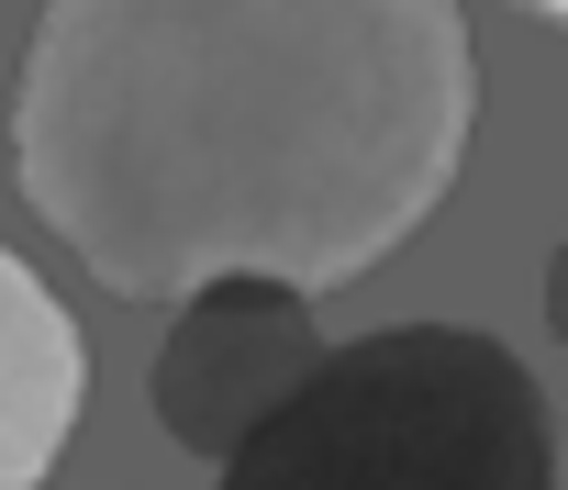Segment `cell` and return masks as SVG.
Masks as SVG:
<instances>
[{"instance_id":"7a4b0ae2","label":"cell","mask_w":568,"mask_h":490,"mask_svg":"<svg viewBox=\"0 0 568 490\" xmlns=\"http://www.w3.org/2000/svg\"><path fill=\"white\" fill-rule=\"evenodd\" d=\"M223 490H557V423L501 335L390 324L278 401Z\"/></svg>"},{"instance_id":"3957f363","label":"cell","mask_w":568,"mask_h":490,"mask_svg":"<svg viewBox=\"0 0 568 490\" xmlns=\"http://www.w3.org/2000/svg\"><path fill=\"white\" fill-rule=\"evenodd\" d=\"M324 324H313V290L291 279H212L179 302L156 368H145V401H156V435L179 457H234L278 401H291L313 368H324Z\"/></svg>"},{"instance_id":"5b68a950","label":"cell","mask_w":568,"mask_h":490,"mask_svg":"<svg viewBox=\"0 0 568 490\" xmlns=\"http://www.w3.org/2000/svg\"><path fill=\"white\" fill-rule=\"evenodd\" d=\"M546 335L568 346V234H557V257H546Z\"/></svg>"},{"instance_id":"277c9868","label":"cell","mask_w":568,"mask_h":490,"mask_svg":"<svg viewBox=\"0 0 568 490\" xmlns=\"http://www.w3.org/2000/svg\"><path fill=\"white\" fill-rule=\"evenodd\" d=\"M90 401V357L79 324L57 313V290L0 245V490H34L57 468V446L79 435Z\"/></svg>"},{"instance_id":"8992f818","label":"cell","mask_w":568,"mask_h":490,"mask_svg":"<svg viewBox=\"0 0 568 490\" xmlns=\"http://www.w3.org/2000/svg\"><path fill=\"white\" fill-rule=\"evenodd\" d=\"M535 12H557V23H568V0H535Z\"/></svg>"},{"instance_id":"6da1fadb","label":"cell","mask_w":568,"mask_h":490,"mask_svg":"<svg viewBox=\"0 0 568 490\" xmlns=\"http://www.w3.org/2000/svg\"><path fill=\"white\" fill-rule=\"evenodd\" d=\"M479 57L457 0H45L12 178L123 302L368 279L457 190Z\"/></svg>"}]
</instances>
